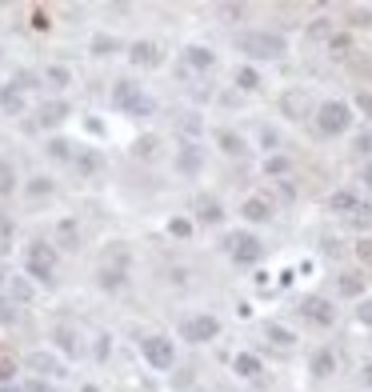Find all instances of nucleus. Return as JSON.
I'll return each instance as SVG.
<instances>
[{"mask_svg": "<svg viewBox=\"0 0 372 392\" xmlns=\"http://www.w3.org/2000/svg\"><path fill=\"white\" fill-rule=\"evenodd\" d=\"M277 108H280V116H288V120H308V116H316V108H312V100H308L304 89H284V93L277 96Z\"/></svg>", "mask_w": 372, "mask_h": 392, "instance_id": "0eeeda50", "label": "nucleus"}, {"mask_svg": "<svg viewBox=\"0 0 372 392\" xmlns=\"http://www.w3.org/2000/svg\"><path fill=\"white\" fill-rule=\"evenodd\" d=\"M24 192H28L32 200H40V196H52V181H48V176H32V181L24 185Z\"/></svg>", "mask_w": 372, "mask_h": 392, "instance_id": "c9c22d12", "label": "nucleus"}, {"mask_svg": "<svg viewBox=\"0 0 372 392\" xmlns=\"http://www.w3.org/2000/svg\"><path fill=\"white\" fill-rule=\"evenodd\" d=\"M328 52L340 60V56H352V36H345V32H332V41H328Z\"/></svg>", "mask_w": 372, "mask_h": 392, "instance_id": "f704fd0d", "label": "nucleus"}, {"mask_svg": "<svg viewBox=\"0 0 372 392\" xmlns=\"http://www.w3.org/2000/svg\"><path fill=\"white\" fill-rule=\"evenodd\" d=\"M48 24H52V21H48V12H45V8H32V28H36V32H45Z\"/></svg>", "mask_w": 372, "mask_h": 392, "instance_id": "3c124183", "label": "nucleus"}, {"mask_svg": "<svg viewBox=\"0 0 372 392\" xmlns=\"http://www.w3.org/2000/svg\"><path fill=\"white\" fill-rule=\"evenodd\" d=\"M8 288H12V300H24V304L36 297V288H32L24 277H12V280H8Z\"/></svg>", "mask_w": 372, "mask_h": 392, "instance_id": "4c0bfd02", "label": "nucleus"}, {"mask_svg": "<svg viewBox=\"0 0 372 392\" xmlns=\"http://www.w3.org/2000/svg\"><path fill=\"white\" fill-rule=\"evenodd\" d=\"M45 152L52 157V161H72V157H76V152H72V144H69L65 137H52V140L45 144Z\"/></svg>", "mask_w": 372, "mask_h": 392, "instance_id": "473e14b6", "label": "nucleus"}, {"mask_svg": "<svg viewBox=\"0 0 372 392\" xmlns=\"http://www.w3.org/2000/svg\"><path fill=\"white\" fill-rule=\"evenodd\" d=\"M24 392H52V389H48L45 380H32V384H28V389H24Z\"/></svg>", "mask_w": 372, "mask_h": 392, "instance_id": "bf43d9fd", "label": "nucleus"}, {"mask_svg": "<svg viewBox=\"0 0 372 392\" xmlns=\"http://www.w3.org/2000/svg\"><path fill=\"white\" fill-rule=\"evenodd\" d=\"M0 392H24V389H16V384H0Z\"/></svg>", "mask_w": 372, "mask_h": 392, "instance_id": "680f3d73", "label": "nucleus"}, {"mask_svg": "<svg viewBox=\"0 0 372 392\" xmlns=\"http://www.w3.org/2000/svg\"><path fill=\"white\" fill-rule=\"evenodd\" d=\"M21 321V308H16V300H4L0 297V324L8 328V324H16Z\"/></svg>", "mask_w": 372, "mask_h": 392, "instance_id": "79ce46f5", "label": "nucleus"}, {"mask_svg": "<svg viewBox=\"0 0 372 392\" xmlns=\"http://www.w3.org/2000/svg\"><path fill=\"white\" fill-rule=\"evenodd\" d=\"M236 48H240L244 56H253V60H280V56L288 52V41H284L280 32L248 28V32H240V36H236Z\"/></svg>", "mask_w": 372, "mask_h": 392, "instance_id": "f257e3e1", "label": "nucleus"}, {"mask_svg": "<svg viewBox=\"0 0 372 392\" xmlns=\"http://www.w3.org/2000/svg\"><path fill=\"white\" fill-rule=\"evenodd\" d=\"M264 172H268V176H288V172H292V161H288V157H268V161H264Z\"/></svg>", "mask_w": 372, "mask_h": 392, "instance_id": "e433bc0d", "label": "nucleus"}, {"mask_svg": "<svg viewBox=\"0 0 372 392\" xmlns=\"http://www.w3.org/2000/svg\"><path fill=\"white\" fill-rule=\"evenodd\" d=\"M216 12H220V16H224L229 24H240L244 16H248V8H244V4H220Z\"/></svg>", "mask_w": 372, "mask_h": 392, "instance_id": "c03bdc74", "label": "nucleus"}, {"mask_svg": "<svg viewBox=\"0 0 372 392\" xmlns=\"http://www.w3.org/2000/svg\"><path fill=\"white\" fill-rule=\"evenodd\" d=\"M4 284H8V273H4V268H0V288H4Z\"/></svg>", "mask_w": 372, "mask_h": 392, "instance_id": "e2e57ef3", "label": "nucleus"}, {"mask_svg": "<svg viewBox=\"0 0 372 392\" xmlns=\"http://www.w3.org/2000/svg\"><path fill=\"white\" fill-rule=\"evenodd\" d=\"M128 60H132L137 69H156V65H161V45H152V41H137V45L128 48Z\"/></svg>", "mask_w": 372, "mask_h": 392, "instance_id": "2eb2a0df", "label": "nucleus"}, {"mask_svg": "<svg viewBox=\"0 0 372 392\" xmlns=\"http://www.w3.org/2000/svg\"><path fill=\"white\" fill-rule=\"evenodd\" d=\"M16 372H21V360H16L8 348H0V384H12Z\"/></svg>", "mask_w": 372, "mask_h": 392, "instance_id": "7c9ffc66", "label": "nucleus"}, {"mask_svg": "<svg viewBox=\"0 0 372 392\" xmlns=\"http://www.w3.org/2000/svg\"><path fill=\"white\" fill-rule=\"evenodd\" d=\"M140 356L148 360V369L168 372L176 365V345H172L168 336H144V341H140Z\"/></svg>", "mask_w": 372, "mask_h": 392, "instance_id": "423d86ee", "label": "nucleus"}, {"mask_svg": "<svg viewBox=\"0 0 372 392\" xmlns=\"http://www.w3.org/2000/svg\"><path fill=\"white\" fill-rule=\"evenodd\" d=\"M316 128H321L325 137L349 132L352 128V104L349 100H325V104H316Z\"/></svg>", "mask_w": 372, "mask_h": 392, "instance_id": "20e7f679", "label": "nucleus"}, {"mask_svg": "<svg viewBox=\"0 0 372 392\" xmlns=\"http://www.w3.org/2000/svg\"><path fill=\"white\" fill-rule=\"evenodd\" d=\"M328 208H332V212H356V208H360V200H356V192H352V188H336V192H332V196H328Z\"/></svg>", "mask_w": 372, "mask_h": 392, "instance_id": "393cba45", "label": "nucleus"}, {"mask_svg": "<svg viewBox=\"0 0 372 392\" xmlns=\"http://www.w3.org/2000/svg\"><path fill=\"white\" fill-rule=\"evenodd\" d=\"M240 216H244L248 224H268V220H272V200H268V196H248V200L240 205Z\"/></svg>", "mask_w": 372, "mask_h": 392, "instance_id": "f8f14e48", "label": "nucleus"}, {"mask_svg": "<svg viewBox=\"0 0 372 392\" xmlns=\"http://www.w3.org/2000/svg\"><path fill=\"white\" fill-rule=\"evenodd\" d=\"M356 108L364 116H372V93H356Z\"/></svg>", "mask_w": 372, "mask_h": 392, "instance_id": "864d4df0", "label": "nucleus"}, {"mask_svg": "<svg viewBox=\"0 0 372 392\" xmlns=\"http://www.w3.org/2000/svg\"><path fill=\"white\" fill-rule=\"evenodd\" d=\"M181 128H185L188 137H196V132H200L205 124H200V116H196V113H188V116H185V124H181Z\"/></svg>", "mask_w": 372, "mask_h": 392, "instance_id": "8fccbe9b", "label": "nucleus"}, {"mask_svg": "<svg viewBox=\"0 0 372 392\" xmlns=\"http://www.w3.org/2000/svg\"><path fill=\"white\" fill-rule=\"evenodd\" d=\"M96 284H100L104 292H117V288H124V268H120V264H100Z\"/></svg>", "mask_w": 372, "mask_h": 392, "instance_id": "4be33fe9", "label": "nucleus"}, {"mask_svg": "<svg viewBox=\"0 0 372 392\" xmlns=\"http://www.w3.org/2000/svg\"><path fill=\"white\" fill-rule=\"evenodd\" d=\"M233 84L240 89V93H256V89H260V72L248 69V65H240V69L233 72Z\"/></svg>", "mask_w": 372, "mask_h": 392, "instance_id": "c85d7f7f", "label": "nucleus"}, {"mask_svg": "<svg viewBox=\"0 0 372 392\" xmlns=\"http://www.w3.org/2000/svg\"><path fill=\"white\" fill-rule=\"evenodd\" d=\"M356 316H360V324H372V300H364V304L356 308Z\"/></svg>", "mask_w": 372, "mask_h": 392, "instance_id": "5fc2aeb1", "label": "nucleus"}, {"mask_svg": "<svg viewBox=\"0 0 372 392\" xmlns=\"http://www.w3.org/2000/svg\"><path fill=\"white\" fill-rule=\"evenodd\" d=\"M0 56H4V52H0Z\"/></svg>", "mask_w": 372, "mask_h": 392, "instance_id": "69168bd1", "label": "nucleus"}, {"mask_svg": "<svg viewBox=\"0 0 372 392\" xmlns=\"http://www.w3.org/2000/svg\"><path fill=\"white\" fill-rule=\"evenodd\" d=\"M349 21L356 24V28H369L372 24V8H349Z\"/></svg>", "mask_w": 372, "mask_h": 392, "instance_id": "de8ad7c7", "label": "nucleus"}, {"mask_svg": "<svg viewBox=\"0 0 372 392\" xmlns=\"http://www.w3.org/2000/svg\"><path fill=\"white\" fill-rule=\"evenodd\" d=\"M360 380H364V389H372V365H364V372H360Z\"/></svg>", "mask_w": 372, "mask_h": 392, "instance_id": "052dcab7", "label": "nucleus"}, {"mask_svg": "<svg viewBox=\"0 0 372 392\" xmlns=\"http://www.w3.org/2000/svg\"><path fill=\"white\" fill-rule=\"evenodd\" d=\"M84 128H89L93 137H104V124H100V120H84Z\"/></svg>", "mask_w": 372, "mask_h": 392, "instance_id": "4d7b16f0", "label": "nucleus"}, {"mask_svg": "<svg viewBox=\"0 0 372 392\" xmlns=\"http://www.w3.org/2000/svg\"><path fill=\"white\" fill-rule=\"evenodd\" d=\"M360 185L372 192V164H364V172H360Z\"/></svg>", "mask_w": 372, "mask_h": 392, "instance_id": "13d9d810", "label": "nucleus"}, {"mask_svg": "<svg viewBox=\"0 0 372 392\" xmlns=\"http://www.w3.org/2000/svg\"><path fill=\"white\" fill-rule=\"evenodd\" d=\"M356 256H360V264H372V236L356 240Z\"/></svg>", "mask_w": 372, "mask_h": 392, "instance_id": "09e8293b", "label": "nucleus"}, {"mask_svg": "<svg viewBox=\"0 0 372 392\" xmlns=\"http://www.w3.org/2000/svg\"><path fill=\"white\" fill-rule=\"evenodd\" d=\"M301 312L312 324H321V328H332V324H336V304H332L328 297H304L301 300Z\"/></svg>", "mask_w": 372, "mask_h": 392, "instance_id": "1a4fd4ad", "label": "nucleus"}, {"mask_svg": "<svg viewBox=\"0 0 372 392\" xmlns=\"http://www.w3.org/2000/svg\"><path fill=\"white\" fill-rule=\"evenodd\" d=\"M233 372L240 376V380H253V376H260V356H256V352H236Z\"/></svg>", "mask_w": 372, "mask_h": 392, "instance_id": "b1692460", "label": "nucleus"}, {"mask_svg": "<svg viewBox=\"0 0 372 392\" xmlns=\"http://www.w3.org/2000/svg\"><path fill=\"white\" fill-rule=\"evenodd\" d=\"M52 392H56V389H52Z\"/></svg>", "mask_w": 372, "mask_h": 392, "instance_id": "338daca9", "label": "nucleus"}, {"mask_svg": "<svg viewBox=\"0 0 372 392\" xmlns=\"http://www.w3.org/2000/svg\"><path fill=\"white\" fill-rule=\"evenodd\" d=\"M52 244L65 249V253H76V249H80V224H76L72 216H65V220L56 224V232H52Z\"/></svg>", "mask_w": 372, "mask_h": 392, "instance_id": "ddd939ff", "label": "nucleus"}, {"mask_svg": "<svg viewBox=\"0 0 372 392\" xmlns=\"http://www.w3.org/2000/svg\"><path fill=\"white\" fill-rule=\"evenodd\" d=\"M45 80L52 84V89H69V84H72V72L65 69V65H48V69H45Z\"/></svg>", "mask_w": 372, "mask_h": 392, "instance_id": "72a5a7b5", "label": "nucleus"}, {"mask_svg": "<svg viewBox=\"0 0 372 392\" xmlns=\"http://www.w3.org/2000/svg\"><path fill=\"white\" fill-rule=\"evenodd\" d=\"M336 288H340V297H364V277L360 273H340Z\"/></svg>", "mask_w": 372, "mask_h": 392, "instance_id": "cd10ccee", "label": "nucleus"}, {"mask_svg": "<svg viewBox=\"0 0 372 392\" xmlns=\"http://www.w3.org/2000/svg\"><path fill=\"white\" fill-rule=\"evenodd\" d=\"M200 168H205V148H200L196 140H185V144H181V152H176V172L196 176Z\"/></svg>", "mask_w": 372, "mask_h": 392, "instance_id": "9b49d317", "label": "nucleus"}, {"mask_svg": "<svg viewBox=\"0 0 372 392\" xmlns=\"http://www.w3.org/2000/svg\"><path fill=\"white\" fill-rule=\"evenodd\" d=\"M356 72H360V76H372V56H364V60H356Z\"/></svg>", "mask_w": 372, "mask_h": 392, "instance_id": "6e6d98bb", "label": "nucleus"}, {"mask_svg": "<svg viewBox=\"0 0 372 392\" xmlns=\"http://www.w3.org/2000/svg\"><path fill=\"white\" fill-rule=\"evenodd\" d=\"M108 348H113V336H96V360H108Z\"/></svg>", "mask_w": 372, "mask_h": 392, "instance_id": "603ef678", "label": "nucleus"}, {"mask_svg": "<svg viewBox=\"0 0 372 392\" xmlns=\"http://www.w3.org/2000/svg\"><path fill=\"white\" fill-rule=\"evenodd\" d=\"M216 336H220V321L212 312H192L181 321V341H188V345H209Z\"/></svg>", "mask_w": 372, "mask_h": 392, "instance_id": "39448f33", "label": "nucleus"}, {"mask_svg": "<svg viewBox=\"0 0 372 392\" xmlns=\"http://www.w3.org/2000/svg\"><path fill=\"white\" fill-rule=\"evenodd\" d=\"M349 220L356 224V229H369V224H372V205H360V208L349 216Z\"/></svg>", "mask_w": 372, "mask_h": 392, "instance_id": "a18cd8bd", "label": "nucleus"}, {"mask_svg": "<svg viewBox=\"0 0 372 392\" xmlns=\"http://www.w3.org/2000/svg\"><path fill=\"white\" fill-rule=\"evenodd\" d=\"M264 336H268L272 345H280V348H292V345H297V332H292L288 324H277V321L264 324Z\"/></svg>", "mask_w": 372, "mask_h": 392, "instance_id": "a878e982", "label": "nucleus"}, {"mask_svg": "<svg viewBox=\"0 0 372 392\" xmlns=\"http://www.w3.org/2000/svg\"><path fill=\"white\" fill-rule=\"evenodd\" d=\"M256 137H260V148H264L268 157H277V148H280V137H277V128H268V124H260V132H256Z\"/></svg>", "mask_w": 372, "mask_h": 392, "instance_id": "58836bf2", "label": "nucleus"}, {"mask_svg": "<svg viewBox=\"0 0 372 392\" xmlns=\"http://www.w3.org/2000/svg\"><path fill=\"white\" fill-rule=\"evenodd\" d=\"M113 108H120L124 116H132V120H144V116H152L156 113V100L140 89L137 80H117L113 84Z\"/></svg>", "mask_w": 372, "mask_h": 392, "instance_id": "f03ea898", "label": "nucleus"}, {"mask_svg": "<svg viewBox=\"0 0 372 392\" xmlns=\"http://www.w3.org/2000/svg\"><path fill=\"white\" fill-rule=\"evenodd\" d=\"M224 249L233 253L236 264H256V260L264 256V244H260L256 236H244V232H233V236L224 240Z\"/></svg>", "mask_w": 372, "mask_h": 392, "instance_id": "6e6552de", "label": "nucleus"}, {"mask_svg": "<svg viewBox=\"0 0 372 392\" xmlns=\"http://www.w3.org/2000/svg\"><path fill=\"white\" fill-rule=\"evenodd\" d=\"M212 137H216V144H220L224 157H244V152H248V140L240 137V132H233V128H216Z\"/></svg>", "mask_w": 372, "mask_h": 392, "instance_id": "6ab92c4d", "label": "nucleus"}, {"mask_svg": "<svg viewBox=\"0 0 372 392\" xmlns=\"http://www.w3.org/2000/svg\"><path fill=\"white\" fill-rule=\"evenodd\" d=\"M156 152H161V137L148 132V137L132 140V157H137V161H156Z\"/></svg>", "mask_w": 372, "mask_h": 392, "instance_id": "bb28decb", "label": "nucleus"}, {"mask_svg": "<svg viewBox=\"0 0 372 392\" xmlns=\"http://www.w3.org/2000/svg\"><path fill=\"white\" fill-rule=\"evenodd\" d=\"M24 273L36 280V284L52 288V284H56V244L32 240V244L24 249Z\"/></svg>", "mask_w": 372, "mask_h": 392, "instance_id": "7ed1b4c3", "label": "nucleus"}, {"mask_svg": "<svg viewBox=\"0 0 372 392\" xmlns=\"http://www.w3.org/2000/svg\"><path fill=\"white\" fill-rule=\"evenodd\" d=\"M52 345H56V352H60V356H69V360H76V356L84 352V345H80V332H76L72 324H56V328H52Z\"/></svg>", "mask_w": 372, "mask_h": 392, "instance_id": "9d476101", "label": "nucleus"}, {"mask_svg": "<svg viewBox=\"0 0 372 392\" xmlns=\"http://www.w3.org/2000/svg\"><path fill=\"white\" fill-rule=\"evenodd\" d=\"M181 60H185L188 69H196V72H209L212 65H216V52L205 45H188L185 52H181Z\"/></svg>", "mask_w": 372, "mask_h": 392, "instance_id": "a211bd4d", "label": "nucleus"}, {"mask_svg": "<svg viewBox=\"0 0 372 392\" xmlns=\"http://www.w3.org/2000/svg\"><path fill=\"white\" fill-rule=\"evenodd\" d=\"M196 224H224V208L216 196H196Z\"/></svg>", "mask_w": 372, "mask_h": 392, "instance_id": "dca6fc26", "label": "nucleus"}, {"mask_svg": "<svg viewBox=\"0 0 372 392\" xmlns=\"http://www.w3.org/2000/svg\"><path fill=\"white\" fill-rule=\"evenodd\" d=\"M80 392H100V389H96V384H84V389H80Z\"/></svg>", "mask_w": 372, "mask_h": 392, "instance_id": "0e129e2a", "label": "nucleus"}, {"mask_svg": "<svg viewBox=\"0 0 372 392\" xmlns=\"http://www.w3.org/2000/svg\"><path fill=\"white\" fill-rule=\"evenodd\" d=\"M0 108L8 116H21L24 113V93L16 84H0Z\"/></svg>", "mask_w": 372, "mask_h": 392, "instance_id": "5701e85b", "label": "nucleus"}, {"mask_svg": "<svg viewBox=\"0 0 372 392\" xmlns=\"http://www.w3.org/2000/svg\"><path fill=\"white\" fill-rule=\"evenodd\" d=\"M308 41H332V21H328V16L312 21L308 24Z\"/></svg>", "mask_w": 372, "mask_h": 392, "instance_id": "ea45409f", "label": "nucleus"}, {"mask_svg": "<svg viewBox=\"0 0 372 392\" xmlns=\"http://www.w3.org/2000/svg\"><path fill=\"white\" fill-rule=\"evenodd\" d=\"M168 232H172L176 240H188V236H192V220H188V216H172V220H168Z\"/></svg>", "mask_w": 372, "mask_h": 392, "instance_id": "37998d69", "label": "nucleus"}, {"mask_svg": "<svg viewBox=\"0 0 372 392\" xmlns=\"http://www.w3.org/2000/svg\"><path fill=\"white\" fill-rule=\"evenodd\" d=\"M352 148H356L360 157H369V152H372V128H364V132H356V140H352Z\"/></svg>", "mask_w": 372, "mask_h": 392, "instance_id": "49530a36", "label": "nucleus"}, {"mask_svg": "<svg viewBox=\"0 0 372 392\" xmlns=\"http://www.w3.org/2000/svg\"><path fill=\"white\" fill-rule=\"evenodd\" d=\"M12 232H16L12 216H8V212H0V253H8V244H12Z\"/></svg>", "mask_w": 372, "mask_h": 392, "instance_id": "a19ab883", "label": "nucleus"}, {"mask_svg": "<svg viewBox=\"0 0 372 392\" xmlns=\"http://www.w3.org/2000/svg\"><path fill=\"white\" fill-rule=\"evenodd\" d=\"M24 365H28L32 372H40V376H65V365H60L52 352H28Z\"/></svg>", "mask_w": 372, "mask_h": 392, "instance_id": "f3484780", "label": "nucleus"}, {"mask_svg": "<svg viewBox=\"0 0 372 392\" xmlns=\"http://www.w3.org/2000/svg\"><path fill=\"white\" fill-rule=\"evenodd\" d=\"M89 48H93V56H113V52L120 48V41H117V36H108V32H96Z\"/></svg>", "mask_w": 372, "mask_h": 392, "instance_id": "2f4dec72", "label": "nucleus"}, {"mask_svg": "<svg viewBox=\"0 0 372 392\" xmlns=\"http://www.w3.org/2000/svg\"><path fill=\"white\" fill-rule=\"evenodd\" d=\"M16 192V168L8 157H0V196H12Z\"/></svg>", "mask_w": 372, "mask_h": 392, "instance_id": "c756f323", "label": "nucleus"}, {"mask_svg": "<svg viewBox=\"0 0 372 392\" xmlns=\"http://www.w3.org/2000/svg\"><path fill=\"white\" fill-rule=\"evenodd\" d=\"M308 372H312L316 380H328V376L336 372V352H332V348H321V352H312V360H308Z\"/></svg>", "mask_w": 372, "mask_h": 392, "instance_id": "aec40b11", "label": "nucleus"}, {"mask_svg": "<svg viewBox=\"0 0 372 392\" xmlns=\"http://www.w3.org/2000/svg\"><path fill=\"white\" fill-rule=\"evenodd\" d=\"M69 116H72L69 100H45L40 113H36V120H40V128H56V124H65Z\"/></svg>", "mask_w": 372, "mask_h": 392, "instance_id": "4468645a", "label": "nucleus"}, {"mask_svg": "<svg viewBox=\"0 0 372 392\" xmlns=\"http://www.w3.org/2000/svg\"><path fill=\"white\" fill-rule=\"evenodd\" d=\"M72 168H76L80 176H96V172L104 168V157H100L96 148H84V152H76V157H72Z\"/></svg>", "mask_w": 372, "mask_h": 392, "instance_id": "412c9836", "label": "nucleus"}]
</instances>
